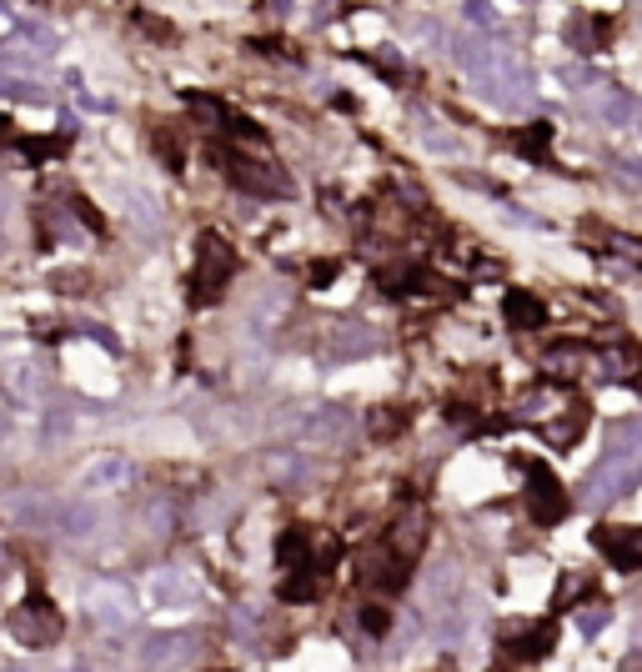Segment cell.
<instances>
[{"label": "cell", "instance_id": "cell-1", "mask_svg": "<svg viewBox=\"0 0 642 672\" xmlns=\"http://www.w3.org/2000/svg\"><path fill=\"white\" fill-rule=\"evenodd\" d=\"M457 61L467 66V76L477 81V91H482L487 101L507 106V111H517V106L532 96V81H527L522 61H517L512 51H502V46L467 41V46H457Z\"/></svg>", "mask_w": 642, "mask_h": 672}, {"label": "cell", "instance_id": "cell-2", "mask_svg": "<svg viewBox=\"0 0 642 672\" xmlns=\"http://www.w3.org/2000/svg\"><path fill=\"white\" fill-rule=\"evenodd\" d=\"M527 497H532V517H537V522H557V517L567 512V497H562V487H557L552 472H532Z\"/></svg>", "mask_w": 642, "mask_h": 672}, {"label": "cell", "instance_id": "cell-3", "mask_svg": "<svg viewBox=\"0 0 642 672\" xmlns=\"http://www.w3.org/2000/svg\"><path fill=\"white\" fill-rule=\"evenodd\" d=\"M16 632L31 647H41V642H51L61 632V617L51 612V602H26V612H16Z\"/></svg>", "mask_w": 642, "mask_h": 672}, {"label": "cell", "instance_id": "cell-4", "mask_svg": "<svg viewBox=\"0 0 642 672\" xmlns=\"http://www.w3.org/2000/svg\"><path fill=\"white\" fill-rule=\"evenodd\" d=\"M602 552L622 567V572H637L642 567V527H622V532H602L597 537Z\"/></svg>", "mask_w": 642, "mask_h": 672}, {"label": "cell", "instance_id": "cell-5", "mask_svg": "<svg viewBox=\"0 0 642 672\" xmlns=\"http://www.w3.org/2000/svg\"><path fill=\"white\" fill-rule=\"evenodd\" d=\"M201 261H206V271H201L196 281H201L206 291H221L226 276H231V266H236V256L226 251V241H221V236H206V241H201Z\"/></svg>", "mask_w": 642, "mask_h": 672}, {"label": "cell", "instance_id": "cell-6", "mask_svg": "<svg viewBox=\"0 0 642 672\" xmlns=\"http://www.w3.org/2000/svg\"><path fill=\"white\" fill-rule=\"evenodd\" d=\"M131 477V467L121 462V457H101V462H91L86 472H81V487H91V492H106V487H121Z\"/></svg>", "mask_w": 642, "mask_h": 672}, {"label": "cell", "instance_id": "cell-7", "mask_svg": "<svg viewBox=\"0 0 642 672\" xmlns=\"http://www.w3.org/2000/svg\"><path fill=\"white\" fill-rule=\"evenodd\" d=\"M151 592H156V602H161V607H186V602L196 597V582H191V577H181V572H166V577H156V587H151Z\"/></svg>", "mask_w": 642, "mask_h": 672}, {"label": "cell", "instance_id": "cell-8", "mask_svg": "<svg viewBox=\"0 0 642 672\" xmlns=\"http://www.w3.org/2000/svg\"><path fill=\"white\" fill-rule=\"evenodd\" d=\"M121 201H126V216H131L136 226H146V231H151V226L161 221V211H156V201H151V196H146L141 186H121Z\"/></svg>", "mask_w": 642, "mask_h": 672}, {"label": "cell", "instance_id": "cell-9", "mask_svg": "<svg viewBox=\"0 0 642 672\" xmlns=\"http://www.w3.org/2000/svg\"><path fill=\"white\" fill-rule=\"evenodd\" d=\"M91 602H96V612H101L106 622H131V597H126V592H116V587H96Z\"/></svg>", "mask_w": 642, "mask_h": 672}, {"label": "cell", "instance_id": "cell-10", "mask_svg": "<svg viewBox=\"0 0 642 672\" xmlns=\"http://www.w3.org/2000/svg\"><path fill=\"white\" fill-rule=\"evenodd\" d=\"M186 647H191V637H181V632L151 637V642H146V662H181V657H186Z\"/></svg>", "mask_w": 642, "mask_h": 672}, {"label": "cell", "instance_id": "cell-11", "mask_svg": "<svg viewBox=\"0 0 642 672\" xmlns=\"http://www.w3.org/2000/svg\"><path fill=\"white\" fill-rule=\"evenodd\" d=\"M507 316H512L522 331H532V326H542V301H532V296L512 291V296H507Z\"/></svg>", "mask_w": 642, "mask_h": 672}, {"label": "cell", "instance_id": "cell-12", "mask_svg": "<svg viewBox=\"0 0 642 672\" xmlns=\"http://www.w3.org/2000/svg\"><path fill=\"white\" fill-rule=\"evenodd\" d=\"M31 392H36V372L26 367V362H16V367H6V397L11 402H31Z\"/></svg>", "mask_w": 642, "mask_h": 672}, {"label": "cell", "instance_id": "cell-13", "mask_svg": "<svg viewBox=\"0 0 642 672\" xmlns=\"http://www.w3.org/2000/svg\"><path fill=\"white\" fill-rule=\"evenodd\" d=\"M0 96H11V101H46V91L36 81H21V76H6L0 81Z\"/></svg>", "mask_w": 642, "mask_h": 672}, {"label": "cell", "instance_id": "cell-14", "mask_svg": "<svg viewBox=\"0 0 642 672\" xmlns=\"http://www.w3.org/2000/svg\"><path fill=\"white\" fill-rule=\"evenodd\" d=\"M422 136H427L432 151H457V141H452L447 131H437V121H422Z\"/></svg>", "mask_w": 642, "mask_h": 672}, {"label": "cell", "instance_id": "cell-15", "mask_svg": "<svg viewBox=\"0 0 642 672\" xmlns=\"http://www.w3.org/2000/svg\"><path fill=\"white\" fill-rule=\"evenodd\" d=\"M627 111H632V106H627V96H607V106H602V116H607L612 126H622V121H627Z\"/></svg>", "mask_w": 642, "mask_h": 672}, {"label": "cell", "instance_id": "cell-16", "mask_svg": "<svg viewBox=\"0 0 642 672\" xmlns=\"http://www.w3.org/2000/svg\"><path fill=\"white\" fill-rule=\"evenodd\" d=\"M467 21H472V26H487V31L497 26V16L487 11V0H472V6H467Z\"/></svg>", "mask_w": 642, "mask_h": 672}, {"label": "cell", "instance_id": "cell-17", "mask_svg": "<svg viewBox=\"0 0 642 672\" xmlns=\"http://www.w3.org/2000/svg\"><path fill=\"white\" fill-rule=\"evenodd\" d=\"M602 622H607V612H602V607H597V612H587V617H577V627H582V632H597Z\"/></svg>", "mask_w": 642, "mask_h": 672}, {"label": "cell", "instance_id": "cell-18", "mask_svg": "<svg viewBox=\"0 0 642 672\" xmlns=\"http://www.w3.org/2000/svg\"><path fill=\"white\" fill-rule=\"evenodd\" d=\"M622 176H627V181H637V186H642V161H622Z\"/></svg>", "mask_w": 642, "mask_h": 672}, {"label": "cell", "instance_id": "cell-19", "mask_svg": "<svg viewBox=\"0 0 642 672\" xmlns=\"http://www.w3.org/2000/svg\"><path fill=\"white\" fill-rule=\"evenodd\" d=\"M627 667H642V657H627Z\"/></svg>", "mask_w": 642, "mask_h": 672}, {"label": "cell", "instance_id": "cell-20", "mask_svg": "<svg viewBox=\"0 0 642 672\" xmlns=\"http://www.w3.org/2000/svg\"><path fill=\"white\" fill-rule=\"evenodd\" d=\"M286 6H291V0H276V11H286Z\"/></svg>", "mask_w": 642, "mask_h": 672}]
</instances>
